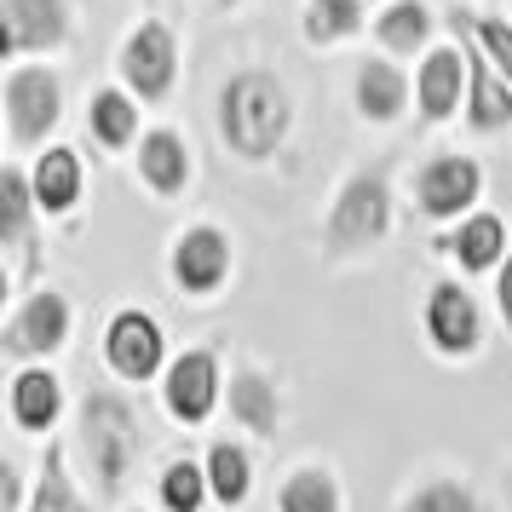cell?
Returning a JSON list of instances; mask_svg holds the SVG:
<instances>
[{
    "mask_svg": "<svg viewBox=\"0 0 512 512\" xmlns=\"http://www.w3.org/2000/svg\"><path fill=\"white\" fill-rule=\"evenodd\" d=\"M495 317H501V328L512 334V254L501 259V271H495Z\"/></svg>",
    "mask_w": 512,
    "mask_h": 512,
    "instance_id": "32",
    "label": "cell"
},
{
    "mask_svg": "<svg viewBox=\"0 0 512 512\" xmlns=\"http://www.w3.org/2000/svg\"><path fill=\"white\" fill-rule=\"evenodd\" d=\"M0 121H6V150H47V139L64 121V75L47 58H12L0 75Z\"/></svg>",
    "mask_w": 512,
    "mask_h": 512,
    "instance_id": "4",
    "label": "cell"
},
{
    "mask_svg": "<svg viewBox=\"0 0 512 512\" xmlns=\"http://www.w3.org/2000/svg\"><path fill=\"white\" fill-rule=\"evenodd\" d=\"M392 512H484L466 472H420L397 489Z\"/></svg>",
    "mask_w": 512,
    "mask_h": 512,
    "instance_id": "27",
    "label": "cell"
},
{
    "mask_svg": "<svg viewBox=\"0 0 512 512\" xmlns=\"http://www.w3.org/2000/svg\"><path fill=\"white\" fill-rule=\"evenodd\" d=\"M363 24H369V0H305L300 6V35L317 52L363 35Z\"/></svg>",
    "mask_w": 512,
    "mask_h": 512,
    "instance_id": "29",
    "label": "cell"
},
{
    "mask_svg": "<svg viewBox=\"0 0 512 512\" xmlns=\"http://www.w3.org/2000/svg\"><path fill=\"white\" fill-rule=\"evenodd\" d=\"M121 512H162V507H121Z\"/></svg>",
    "mask_w": 512,
    "mask_h": 512,
    "instance_id": "34",
    "label": "cell"
},
{
    "mask_svg": "<svg viewBox=\"0 0 512 512\" xmlns=\"http://www.w3.org/2000/svg\"><path fill=\"white\" fill-rule=\"evenodd\" d=\"M156 392H162V415L173 420V426H185V432L208 426V420L225 409V357L213 346L173 351V363H167V374L156 380Z\"/></svg>",
    "mask_w": 512,
    "mask_h": 512,
    "instance_id": "8",
    "label": "cell"
},
{
    "mask_svg": "<svg viewBox=\"0 0 512 512\" xmlns=\"http://www.w3.org/2000/svg\"><path fill=\"white\" fill-rule=\"evenodd\" d=\"M484 202V162L461 156V150H443L432 162H420L415 173V213L432 225H455Z\"/></svg>",
    "mask_w": 512,
    "mask_h": 512,
    "instance_id": "12",
    "label": "cell"
},
{
    "mask_svg": "<svg viewBox=\"0 0 512 512\" xmlns=\"http://www.w3.org/2000/svg\"><path fill=\"white\" fill-rule=\"evenodd\" d=\"M225 409H231V426L236 432H248V438H277L282 432V380L265 363H254V357H242V363H231V374H225Z\"/></svg>",
    "mask_w": 512,
    "mask_h": 512,
    "instance_id": "16",
    "label": "cell"
},
{
    "mask_svg": "<svg viewBox=\"0 0 512 512\" xmlns=\"http://www.w3.org/2000/svg\"><path fill=\"white\" fill-rule=\"evenodd\" d=\"M409 104H415V81L403 75V58H392V52L357 58V70H351V110H357V121L392 127V121L409 116Z\"/></svg>",
    "mask_w": 512,
    "mask_h": 512,
    "instance_id": "18",
    "label": "cell"
},
{
    "mask_svg": "<svg viewBox=\"0 0 512 512\" xmlns=\"http://www.w3.org/2000/svg\"><path fill=\"white\" fill-rule=\"evenodd\" d=\"M29 489H35V484H24V466L0 461V512H24L29 507Z\"/></svg>",
    "mask_w": 512,
    "mask_h": 512,
    "instance_id": "31",
    "label": "cell"
},
{
    "mask_svg": "<svg viewBox=\"0 0 512 512\" xmlns=\"http://www.w3.org/2000/svg\"><path fill=\"white\" fill-rule=\"evenodd\" d=\"M41 225L47 213L29 190V167L6 162L0 167V254H6V288L24 294L35 288V271H41Z\"/></svg>",
    "mask_w": 512,
    "mask_h": 512,
    "instance_id": "7",
    "label": "cell"
},
{
    "mask_svg": "<svg viewBox=\"0 0 512 512\" xmlns=\"http://www.w3.org/2000/svg\"><path fill=\"white\" fill-rule=\"evenodd\" d=\"M392 173L386 167H351L334 185V202L323 213V254L328 259H369L392 242Z\"/></svg>",
    "mask_w": 512,
    "mask_h": 512,
    "instance_id": "3",
    "label": "cell"
},
{
    "mask_svg": "<svg viewBox=\"0 0 512 512\" xmlns=\"http://www.w3.org/2000/svg\"><path fill=\"white\" fill-rule=\"evenodd\" d=\"M455 29H466V35L484 47L489 64L512 81V18H489V12L484 18H461V12H455Z\"/></svg>",
    "mask_w": 512,
    "mask_h": 512,
    "instance_id": "30",
    "label": "cell"
},
{
    "mask_svg": "<svg viewBox=\"0 0 512 512\" xmlns=\"http://www.w3.org/2000/svg\"><path fill=\"white\" fill-rule=\"evenodd\" d=\"M87 139L104 150V156H127V150H139V98L127 93V87H93L87 98Z\"/></svg>",
    "mask_w": 512,
    "mask_h": 512,
    "instance_id": "23",
    "label": "cell"
},
{
    "mask_svg": "<svg viewBox=\"0 0 512 512\" xmlns=\"http://www.w3.org/2000/svg\"><path fill=\"white\" fill-rule=\"evenodd\" d=\"M104 369L116 374L121 386H156L173 363V351H167V328L156 311H144V305H116L110 317H104Z\"/></svg>",
    "mask_w": 512,
    "mask_h": 512,
    "instance_id": "6",
    "label": "cell"
},
{
    "mask_svg": "<svg viewBox=\"0 0 512 512\" xmlns=\"http://www.w3.org/2000/svg\"><path fill=\"white\" fill-rule=\"evenodd\" d=\"M432 29H438V12L426 0H386L374 12V47L392 58H420L432 47Z\"/></svg>",
    "mask_w": 512,
    "mask_h": 512,
    "instance_id": "24",
    "label": "cell"
},
{
    "mask_svg": "<svg viewBox=\"0 0 512 512\" xmlns=\"http://www.w3.org/2000/svg\"><path fill=\"white\" fill-rule=\"evenodd\" d=\"M64 415H70V392H64L58 369H47V363H18L12 380H6V420L18 432H29V438H52Z\"/></svg>",
    "mask_w": 512,
    "mask_h": 512,
    "instance_id": "17",
    "label": "cell"
},
{
    "mask_svg": "<svg viewBox=\"0 0 512 512\" xmlns=\"http://www.w3.org/2000/svg\"><path fill=\"white\" fill-rule=\"evenodd\" d=\"M231 271H236V242L225 225L196 219L185 231H173V242H167V282H173V294L213 300V294H225Z\"/></svg>",
    "mask_w": 512,
    "mask_h": 512,
    "instance_id": "10",
    "label": "cell"
},
{
    "mask_svg": "<svg viewBox=\"0 0 512 512\" xmlns=\"http://www.w3.org/2000/svg\"><path fill=\"white\" fill-rule=\"evenodd\" d=\"M277 512H346L334 461H294L277 484Z\"/></svg>",
    "mask_w": 512,
    "mask_h": 512,
    "instance_id": "25",
    "label": "cell"
},
{
    "mask_svg": "<svg viewBox=\"0 0 512 512\" xmlns=\"http://www.w3.org/2000/svg\"><path fill=\"white\" fill-rule=\"evenodd\" d=\"M501 501H507V512H512V461L501 466Z\"/></svg>",
    "mask_w": 512,
    "mask_h": 512,
    "instance_id": "33",
    "label": "cell"
},
{
    "mask_svg": "<svg viewBox=\"0 0 512 512\" xmlns=\"http://www.w3.org/2000/svg\"><path fill=\"white\" fill-rule=\"evenodd\" d=\"M133 167H139V185L156 196V202H179L190 190V179H196V156H190V144L179 127H144L139 139V156H133Z\"/></svg>",
    "mask_w": 512,
    "mask_h": 512,
    "instance_id": "19",
    "label": "cell"
},
{
    "mask_svg": "<svg viewBox=\"0 0 512 512\" xmlns=\"http://www.w3.org/2000/svg\"><path fill=\"white\" fill-rule=\"evenodd\" d=\"M150 484H156V507L162 512H208L213 507L208 461H196V455H173V461H162V472H156Z\"/></svg>",
    "mask_w": 512,
    "mask_h": 512,
    "instance_id": "28",
    "label": "cell"
},
{
    "mask_svg": "<svg viewBox=\"0 0 512 512\" xmlns=\"http://www.w3.org/2000/svg\"><path fill=\"white\" fill-rule=\"evenodd\" d=\"M75 334V305L64 288L52 282H35L24 294H12V311L0 323V351L12 363H52L58 351L70 346Z\"/></svg>",
    "mask_w": 512,
    "mask_h": 512,
    "instance_id": "5",
    "label": "cell"
},
{
    "mask_svg": "<svg viewBox=\"0 0 512 512\" xmlns=\"http://www.w3.org/2000/svg\"><path fill=\"white\" fill-rule=\"evenodd\" d=\"M208 484H213V507L219 512H242L254 495V449L242 438H213L208 443Z\"/></svg>",
    "mask_w": 512,
    "mask_h": 512,
    "instance_id": "26",
    "label": "cell"
},
{
    "mask_svg": "<svg viewBox=\"0 0 512 512\" xmlns=\"http://www.w3.org/2000/svg\"><path fill=\"white\" fill-rule=\"evenodd\" d=\"M213 127L219 144L231 150L236 162H271L288 133H294V93L277 70L248 64V70L225 75L219 104H213Z\"/></svg>",
    "mask_w": 512,
    "mask_h": 512,
    "instance_id": "2",
    "label": "cell"
},
{
    "mask_svg": "<svg viewBox=\"0 0 512 512\" xmlns=\"http://www.w3.org/2000/svg\"><path fill=\"white\" fill-rule=\"evenodd\" d=\"M24 512H98V495L87 489V478L75 472L70 438H47L41 466H35V489H29Z\"/></svg>",
    "mask_w": 512,
    "mask_h": 512,
    "instance_id": "21",
    "label": "cell"
},
{
    "mask_svg": "<svg viewBox=\"0 0 512 512\" xmlns=\"http://www.w3.org/2000/svg\"><path fill=\"white\" fill-rule=\"evenodd\" d=\"M219 6H225V12H231V6H242V0H219Z\"/></svg>",
    "mask_w": 512,
    "mask_h": 512,
    "instance_id": "35",
    "label": "cell"
},
{
    "mask_svg": "<svg viewBox=\"0 0 512 512\" xmlns=\"http://www.w3.org/2000/svg\"><path fill=\"white\" fill-rule=\"evenodd\" d=\"M466 93H472L466 41H455V47L432 41L415 64V116L426 121V127H443V121L466 116Z\"/></svg>",
    "mask_w": 512,
    "mask_h": 512,
    "instance_id": "14",
    "label": "cell"
},
{
    "mask_svg": "<svg viewBox=\"0 0 512 512\" xmlns=\"http://www.w3.org/2000/svg\"><path fill=\"white\" fill-rule=\"evenodd\" d=\"M466 41V64H472V93H466V127L472 133H507L512 127V81L495 64L484 58V47L461 35Z\"/></svg>",
    "mask_w": 512,
    "mask_h": 512,
    "instance_id": "22",
    "label": "cell"
},
{
    "mask_svg": "<svg viewBox=\"0 0 512 512\" xmlns=\"http://www.w3.org/2000/svg\"><path fill=\"white\" fill-rule=\"evenodd\" d=\"M432 254H443L461 277H495V271H501V259L512 254V231H507V219H501V213L472 208L466 219H455V225L432 242Z\"/></svg>",
    "mask_w": 512,
    "mask_h": 512,
    "instance_id": "15",
    "label": "cell"
},
{
    "mask_svg": "<svg viewBox=\"0 0 512 512\" xmlns=\"http://www.w3.org/2000/svg\"><path fill=\"white\" fill-rule=\"evenodd\" d=\"M144 415L121 386H87L70 420V455L98 501H121L144 466Z\"/></svg>",
    "mask_w": 512,
    "mask_h": 512,
    "instance_id": "1",
    "label": "cell"
},
{
    "mask_svg": "<svg viewBox=\"0 0 512 512\" xmlns=\"http://www.w3.org/2000/svg\"><path fill=\"white\" fill-rule=\"evenodd\" d=\"M75 35L70 0H0V58H52Z\"/></svg>",
    "mask_w": 512,
    "mask_h": 512,
    "instance_id": "13",
    "label": "cell"
},
{
    "mask_svg": "<svg viewBox=\"0 0 512 512\" xmlns=\"http://www.w3.org/2000/svg\"><path fill=\"white\" fill-rule=\"evenodd\" d=\"M29 190H35V202L47 219H70L81 208V196H87V162H81V150L75 144H47V150H35V162H29Z\"/></svg>",
    "mask_w": 512,
    "mask_h": 512,
    "instance_id": "20",
    "label": "cell"
},
{
    "mask_svg": "<svg viewBox=\"0 0 512 512\" xmlns=\"http://www.w3.org/2000/svg\"><path fill=\"white\" fill-rule=\"evenodd\" d=\"M420 334L443 363H472L484 351V305L461 277H438L420 300Z\"/></svg>",
    "mask_w": 512,
    "mask_h": 512,
    "instance_id": "11",
    "label": "cell"
},
{
    "mask_svg": "<svg viewBox=\"0 0 512 512\" xmlns=\"http://www.w3.org/2000/svg\"><path fill=\"white\" fill-rule=\"evenodd\" d=\"M179 64H185L179 58V35L162 18H139L116 47V81L139 104H167L173 87H179Z\"/></svg>",
    "mask_w": 512,
    "mask_h": 512,
    "instance_id": "9",
    "label": "cell"
}]
</instances>
